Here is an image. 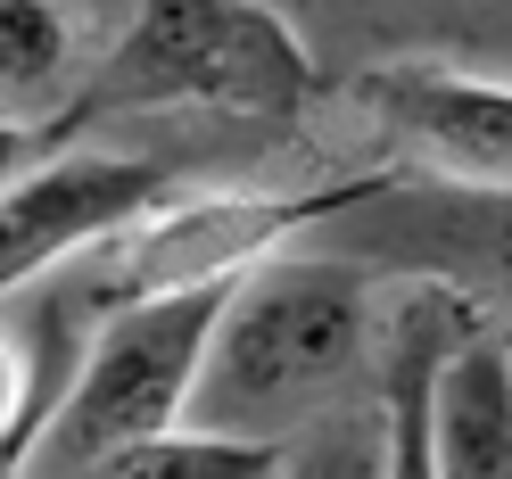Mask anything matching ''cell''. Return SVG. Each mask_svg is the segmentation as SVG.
Segmentation results:
<instances>
[{
	"label": "cell",
	"mask_w": 512,
	"mask_h": 479,
	"mask_svg": "<svg viewBox=\"0 0 512 479\" xmlns=\"http://www.w3.org/2000/svg\"><path fill=\"white\" fill-rule=\"evenodd\" d=\"M372 281L380 273L314 257V248L240 273L207 331L182 430L298 446V430L323 422V405H339L372 364Z\"/></svg>",
	"instance_id": "1"
},
{
	"label": "cell",
	"mask_w": 512,
	"mask_h": 479,
	"mask_svg": "<svg viewBox=\"0 0 512 479\" xmlns=\"http://www.w3.org/2000/svg\"><path fill=\"white\" fill-rule=\"evenodd\" d=\"M314 91H323V75H314V58L281 9H256V0H149V9H124L100 67L75 83L67 116L50 124V149H67L83 124L157 116V108L290 124L314 108Z\"/></svg>",
	"instance_id": "2"
},
{
	"label": "cell",
	"mask_w": 512,
	"mask_h": 479,
	"mask_svg": "<svg viewBox=\"0 0 512 479\" xmlns=\"http://www.w3.org/2000/svg\"><path fill=\"white\" fill-rule=\"evenodd\" d=\"M215 314H223V290L91 314L83 364L67 380V397H58V422L42 430V455H34L25 479H75L91 463L124 455V446H141V438L182 430Z\"/></svg>",
	"instance_id": "3"
},
{
	"label": "cell",
	"mask_w": 512,
	"mask_h": 479,
	"mask_svg": "<svg viewBox=\"0 0 512 479\" xmlns=\"http://www.w3.org/2000/svg\"><path fill=\"white\" fill-rule=\"evenodd\" d=\"M389 174L397 166H372V174H347V182H323V190H273V199L182 190L174 207H157L124 240L91 248L83 306L108 314V306H149V298H190V290H232L240 273L281 257V240H298L306 223H339L364 199H380Z\"/></svg>",
	"instance_id": "4"
},
{
	"label": "cell",
	"mask_w": 512,
	"mask_h": 479,
	"mask_svg": "<svg viewBox=\"0 0 512 479\" xmlns=\"http://www.w3.org/2000/svg\"><path fill=\"white\" fill-rule=\"evenodd\" d=\"M314 257L364 265V273H413L463 306H512V190H446L389 174L380 199L339 215V240Z\"/></svg>",
	"instance_id": "5"
},
{
	"label": "cell",
	"mask_w": 512,
	"mask_h": 479,
	"mask_svg": "<svg viewBox=\"0 0 512 479\" xmlns=\"http://www.w3.org/2000/svg\"><path fill=\"white\" fill-rule=\"evenodd\" d=\"M347 100L380 124L405 182L512 190V83L438 67V58H389L347 83Z\"/></svg>",
	"instance_id": "6"
},
{
	"label": "cell",
	"mask_w": 512,
	"mask_h": 479,
	"mask_svg": "<svg viewBox=\"0 0 512 479\" xmlns=\"http://www.w3.org/2000/svg\"><path fill=\"white\" fill-rule=\"evenodd\" d=\"M182 199V166L174 157H100V149H67L50 166L17 174L0 190V298L25 290L34 273L58 257H91V248L124 240L133 223Z\"/></svg>",
	"instance_id": "7"
},
{
	"label": "cell",
	"mask_w": 512,
	"mask_h": 479,
	"mask_svg": "<svg viewBox=\"0 0 512 479\" xmlns=\"http://www.w3.org/2000/svg\"><path fill=\"white\" fill-rule=\"evenodd\" d=\"M463 339H471V306L446 290H413L405 314L389 323V347H380V438H389V463H380V479H438L430 405H438V372Z\"/></svg>",
	"instance_id": "8"
},
{
	"label": "cell",
	"mask_w": 512,
	"mask_h": 479,
	"mask_svg": "<svg viewBox=\"0 0 512 479\" xmlns=\"http://www.w3.org/2000/svg\"><path fill=\"white\" fill-rule=\"evenodd\" d=\"M438 479H512V356L504 339H463L438 372L430 405Z\"/></svg>",
	"instance_id": "9"
},
{
	"label": "cell",
	"mask_w": 512,
	"mask_h": 479,
	"mask_svg": "<svg viewBox=\"0 0 512 479\" xmlns=\"http://www.w3.org/2000/svg\"><path fill=\"white\" fill-rule=\"evenodd\" d=\"M75 50L83 17L50 0H0V124L9 133H50L75 100Z\"/></svg>",
	"instance_id": "10"
},
{
	"label": "cell",
	"mask_w": 512,
	"mask_h": 479,
	"mask_svg": "<svg viewBox=\"0 0 512 479\" xmlns=\"http://www.w3.org/2000/svg\"><path fill=\"white\" fill-rule=\"evenodd\" d=\"M281 471H290V446L166 430V438H141V446H124V455L91 463V471H75V479H281Z\"/></svg>",
	"instance_id": "11"
},
{
	"label": "cell",
	"mask_w": 512,
	"mask_h": 479,
	"mask_svg": "<svg viewBox=\"0 0 512 479\" xmlns=\"http://www.w3.org/2000/svg\"><path fill=\"white\" fill-rule=\"evenodd\" d=\"M380 463H389V438H380V397H372V413L339 422L331 438L290 446V471L281 479H380Z\"/></svg>",
	"instance_id": "12"
},
{
	"label": "cell",
	"mask_w": 512,
	"mask_h": 479,
	"mask_svg": "<svg viewBox=\"0 0 512 479\" xmlns=\"http://www.w3.org/2000/svg\"><path fill=\"white\" fill-rule=\"evenodd\" d=\"M25 397H34V347H25V331L0 323V438L25 422Z\"/></svg>",
	"instance_id": "13"
},
{
	"label": "cell",
	"mask_w": 512,
	"mask_h": 479,
	"mask_svg": "<svg viewBox=\"0 0 512 479\" xmlns=\"http://www.w3.org/2000/svg\"><path fill=\"white\" fill-rule=\"evenodd\" d=\"M50 157H67V149H50V133H9V124H0V190H9L17 174L50 166Z\"/></svg>",
	"instance_id": "14"
},
{
	"label": "cell",
	"mask_w": 512,
	"mask_h": 479,
	"mask_svg": "<svg viewBox=\"0 0 512 479\" xmlns=\"http://www.w3.org/2000/svg\"><path fill=\"white\" fill-rule=\"evenodd\" d=\"M504 356H512V339H504Z\"/></svg>",
	"instance_id": "15"
}]
</instances>
